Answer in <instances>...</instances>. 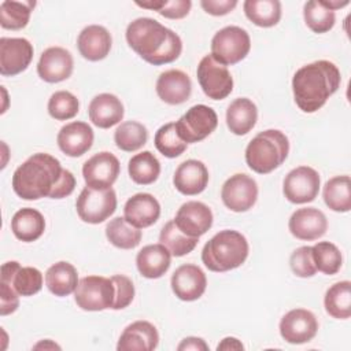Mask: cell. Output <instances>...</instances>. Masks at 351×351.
<instances>
[{
    "label": "cell",
    "instance_id": "1",
    "mask_svg": "<svg viewBox=\"0 0 351 351\" xmlns=\"http://www.w3.org/2000/svg\"><path fill=\"white\" fill-rule=\"evenodd\" d=\"M74 188L73 173L63 169L55 156L45 152L29 156L12 176V189L25 200H38L47 196L63 199L71 195Z\"/></svg>",
    "mask_w": 351,
    "mask_h": 351
},
{
    "label": "cell",
    "instance_id": "2",
    "mask_svg": "<svg viewBox=\"0 0 351 351\" xmlns=\"http://www.w3.org/2000/svg\"><path fill=\"white\" fill-rule=\"evenodd\" d=\"M129 47L147 63L160 66L181 55L182 41L177 33L152 18H137L126 27Z\"/></svg>",
    "mask_w": 351,
    "mask_h": 351
},
{
    "label": "cell",
    "instance_id": "3",
    "mask_svg": "<svg viewBox=\"0 0 351 351\" xmlns=\"http://www.w3.org/2000/svg\"><path fill=\"white\" fill-rule=\"evenodd\" d=\"M340 70L333 62L315 60L296 70L292 92L296 106L303 112H315L339 89Z\"/></svg>",
    "mask_w": 351,
    "mask_h": 351
},
{
    "label": "cell",
    "instance_id": "4",
    "mask_svg": "<svg viewBox=\"0 0 351 351\" xmlns=\"http://www.w3.org/2000/svg\"><path fill=\"white\" fill-rule=\"evenodd\" d=\"M248 241L237 230L225 229L214 234L203 247L204 266L217 273L229 271L241 266L248 256Z\"/></svg>",
    "mask_w": 351,
    "mask_h": 351
},
{
    "label": "cell",
    "instance_id": "5",
    "mask_svg": "<svg viewBox=\"0 0 351 351\" xmlns=\"http://www.w3.org/2000/svg\"><path fill=\"white\" fill-rule=\"evenodd\" d=\"M289 152L288 137L277 129L259 132L245 148V162L258 174H267L280 167Z\"/></svg>",
    "mask_w": 351,
    "mask_h": 351
},
{
    "label": "cell",
    "instance_id": "6",
    "mask_svg": "<svg viewBox=\"0 0 351 351\" xmlns=\"http://www.w3.org/2000/svg\"><path fill=\"white\" fill-rule=\"evenodd\" d=\"M250 49V34L239 26H226L214 34L210 55L217 62L232 66L241 62L248 55Z\"/></svg>",
    "mask_w": 351,
    "mask_h": 351
},
{
    "label": "cell",
    "instance_id": "7",
    "mask_svg": "<svg viewBox=\"0 0 351 351\" xmlns=\"http://www.w3.org/2000/svg\"><path fill=\"white\" fill-rule=\"evenodd\" d=\"M115 288L111 278L103 276H86L78 281L74 291L77 306L85 311H101L111 308Z\"/></svg>",
    "mask_w": 351,
    "mask_h": 351
},
{
    "label": "cell",
    "instance_id": "8",
    "mask_svg": "<svg viewBox=\"0 0 351 351\" xmlns=\"http://www.w3.org/2000/svg\"><path fill=\"white\" fill-rule=\"evenodd\" d=\"M78 217L88 223H101L117 210V195L112 188L95 189L85 186L75 202Z\"/></svg>",
    "mask_w": 351,
    "mask_h": 351
},
{
    "label": "cell",
    "instance_id": "9",
    "mask_svg": "<svg viewBox=\"0 0 351 351\" xmlns=\"http://www.w3.org/2000/svg\"><path fill=\"white\" fill-rule=\"evenodd\" d=\"M197 81L208 99L222 100L233 90V78L228 67L217 62L211 55H206L197 64Z\"/></svg>",
    "mask_w": 351,
    "mask_h": 351
},
{
    "label": "cell",
    "instance_id": "10",
    "mask_svg": "<svg viewBox=\"0 0 351 351\" xmlns=\"http://www.w3.org/2000/svg\"><path fill=\"white\" fill-rule=\"evenodd\" d=\"M218 125L217 112L206 106H192L177 122L176 129L178 136L186 143H199L208 137Z\"/></svg>",
    "mask_w": 351,
    "mask_h": 351
},
{
    "label": "cell",
    "instance_id": "11",
    "mask_svg": "<svg viewBox=\"0 0 351 351\" xmlns=\"http://www.w3.org/2000/svg\"><path fill=\"white\" fill-rule=\"evenodd\" d=\"M319 174L310 166L292 169L284 178L282 192L287 200L295 204L313 202L319 192Z\"/></svg>",
    "mask_w": 351,
    "mask_h": 351
},
{
    "label": "cell",
    "instance_id": "12",
    "mask_svg": "<svg viewBox=\"0 0 351 351\" xmlns=\"http://www.w3.org/2000/svg\"><path fill=\"white\" fill-rule=\"evenodd\" d=\"M221 199L223 204L234 213L248 211L258 199L256 181L244 173L233 174L223 182Z\"/></svg>",
    "mask_w": 351,
    "mask_h": 351
},
{
    "label": "cell",
    "instance_id": "13",
    "mask_svg": "<svg viewBox=\"0 0 351 351\" xmlns=\"http://www.w3.org/2000/svg\"><path fill=\"white\" fill-rule=\"evenodd\" d=\"M121 171L118 158L107 151L99 152L89 158L82 166V176L86 186L95 189L111 188Z\"/></svg>",
    "mask_w": 351,
    "mask_h": 351
},
{
    "label": "cell",
    "instance_id": "14",
    "mask_svg": "<svg viewBox=\"0 0 351 351\" xmlns=\"http://www.w3.org/2000/svg\"><path fill=\"white\" fill-rule=\"evenodd\" d=\"M33 59V45L22 37L0 38V74L16 75L27 69Z\"/></svg>",
    "mask_w": 351,
    "mask_h": 351
},
{
    "label": "cell",
    "instance_id": "15",
    "mask_svg": "<svg viewBox=\"0 0 351 351\" xmlns=\"http://www.w3.org/2000/svg\"><path fill=\"white\" fill-rule=\"evenodd\" d=\"M280 335L291 344H303L314 339L318 332L315 315L306 308H293L280 321Z\"/></svg>",
    "mask_w": 351,
    "mask_h": 351
},
{
    "label": "cell",
    "instance_id": "16",
    "mask_svg": "<svg viewBox=\"0 0 351 351\" xmlns=\"http://www.w3.org/2000/svg\"><path fill=\"white\" fill-rule=\"evenodd\" d=\"M74 69L71 53L62 47L47 48L37 63L38 77L49 84H56L67 80Z\"/></svg>",
    "mask_w": 351,
    "mask_h": 351
},
{
    "label": "cell",
    "instance_id": "17",
    "mask_svg": "<svg viewBox=\"0 0 351 351\" xmlns=\"http://www.w3.org/2000/svg\"><path fill=\"white\" fill-rule=\"evenodd\" d=\"M174 295L184 302L197 300L206 291L207 278L204 271L192 263L176 269L170 280Z\"/></svg>",
    "mask_w": 351,
    "mask_h": 351
},
{
    "label": "cell",
    "instance_id": "18",
    "mask_svg": "<svg viewBox=\"0 0 351 351\" xmlns=\"http://www.w3.org/2000/svg\"><path fill=\"white\" fill-rule=\"evenodd\" d=\"M174 222L182 233L199 239L213 226V213L207 204L191 200L178 208Z\"/></svg>",
    "mask_w": 351,
    "mask_h": 351
},
{
    "label": "cell",
    "instance_id": "19",
    "mask_svg": "<svg viewBox=\"0 0 351 351\" xmlns=\"http://www.w3.org/2000/svg\"><path fill=\"white\" fill-rule=\"evenodd\" d=\"M289 232L299 240H317L326 233L328 219L325 214L315 207L296 210L288 221Z\"/></svg>",
    "mask_w": 351,
    "mask_h": 351
},
{
    "label": "cell",
    "instance_id": "20",
    "mask_svg": "<svg viewBox=\"0 0 351 351\" xmlns=\"http://www.w3.org/2000/svg\"><path fill=\"white\" fill-rule=\"evenodd\" d=\"M1 281L12 285L19 296H33L43 288L41 271L32 266H21L16 261L3 263Z\"/></svg>",
    "mask_w": 351,
    "mask_h": 351
},
{
    "label": "cell",
    "instance_id": "21",
    "mask_svg": "<svg viewBox=\"0 0 351 351\" xmlns=\"http://www.w3.org/2000/svg\"><path fill=\"white\" fill-rule=\"evenodd\" d=\"M93 129L81 121L66 123L58 133V147L63 154L71 158L84 155L92 148L93 144Z\"/></svg>",
    "mask_w": 351,
    "mask_h": 351
},
{
    "label": "cell",
    "instance_id": "22",
    "mask_svg": "<svg viewBox=\"0 0 351 351\" xmlns=\"http://www.w3.org/2000/svg\"><path fill=\"white\" fill-rule=\"evenodd\" d=\"M156 93L167 104L177 106L185 103L192 93V82L186 73L171 69L163 71L156 80Z\"/></svg>",
    "mask_w": 351,
    "mask_h": 351
},
{
    "label": "cell",
    "instance_id": "23",
    "mask_svg": "<svg viewBox=\"0 0 351 351\" xmlns=\"http://www.w3.org/2000/svg\"><path fill=\"white\" fill-rule=\"evenodd\" d=\"M159 333L148 321H134L119 336L118 351H152L158 347Z\"/></svg>",
    "mask_w": 351,
    "mask_h": 351
},
{
    "label": "cell",
    "instance_id": "24",
    "mask_svg": "<svg viewBox=\"0 0 351 351\" xmlns=\"http://www.w3.org/2000/svg\"><path fill=\"white\" fill-rule=\"evenodd\" d=\"M173 184L176 189L182 195H199L206 189L208 184V170L203 162L188 159L176 169Z\"/></svg>",
    "mask_w": 351,
    "mask_h": 351
},
{
    "label": "cell",
    "instance_id": "25",
    "mask_svg": "<svg viewBox=\"0 0 351 351\" xmlns=\"http://www.w3.org/2000/svg\"><path fill=\"white\" fill-rule=\"evenodd\" d=\"M160 215V204L151 193H136L123 207L125 219L138 229L154 225Z\"/></svg>",
    "mask_w": 351,
    "mask_h": 351
},
{
    "label": "cell",
    "instance_id": "26",
    "mask_svg": "<svg viewBox=\"0 0 351 351\" xmlns=\"http://www.w3.org/2000/svg\"><path fill=\"white\" fill-rule=\"evenodd\" d=\"M112 38L110 32L100 25H89L81 30L77 38V48L82 58L99 62L110 53Z\"/></svg>",
    "mask_w": 351,
    "mask_h": 351
},
{
    "label": "cell",
    "instance_id": "27",
    "mask_svg": "<svg viewBox=\"0 0 351 351\" xmlns=\"http://www.w3.org/2000/svg\"><path fill=\"white\" fill-rule=\"evenodd\" d=\"M88 114L95 126L108 129L122 121L125 110L122 101L115 95L100 93L90 100Z\"/></svg>",
    "mask_w": 351,
    "mask_h": 351
},
{
    "label": "cell",
    "instance_id": "28",
    "mask_svg": "<svg viewBox=\"0 0 351 351\" xmlns=\"http://www.w3.org/2000/svg\"><path fill=\"white\" fill-rule=\"evenodd\" d=\"M171 265L170 251L160 243L148 244L143 247L136 256V266L138 273L145 278H159L167 273Z\"/></svg>",
    "mask_w": 351,
    "mask_h": 351
},
{
    "label": "cell",
    "instance_id": "29",
    "mask_svg": "<svg viewBox=\"0 0 351 351\" xmlns=\"http://www.w3.org/2000/svg\"><path fill=\"white\" fill-rule=\"evenodd\" d=\"M258 119L255 103L247 97L233 100L226 110V125L233 134L244 136L252 130Z\"/></svg>",
    "mask_w": 351,
    "mask_h": 351
},
{
    "label": "cell",
    "instance_id": "30",
    "mask_svg": "<svg viewBox=\"0 0 351 351\" xmlns=\"http://www.w3.org/2000/svg\"><path fill=\"white\" fill-rule=\"evenodd\" d=\"M11 230L18 240L32 243L43 236L45 230V219L36 208L25 207L14 214L11 219Z\"/></svg>",
    "mask_w": 351,
    "mask_h": 351
},
{
    "label": "cell",
    "instance_id": "31",
    "mask_svg": "<svg viewBox=\"0 0 351 351\" xmlns=\"http://www.w3.org/2000/svg\"><path fill=\"white\" fill-rule=\"evenodd\" d=\"M77 269L64 261L56 262L45 273V285L51 293L59 298L69 296L78 285Z\"/></svg>",
    "mask_w": 351,
    "mask_h": 351
},
{
    "label": "cell",
    "instance_id": "32",
    "mask_svg": "<svg viewBox=\"0 0 351 351\" xmlns=\"http://www.w3.org/2000/svg\"><path fill=\"white\" fill-rule=\"evenodd\" d=\"M325 204L337 213H347L351 210V180L348 176H336L324 185Z\"/></svg>",
    "mask_w": 351,
    "mask_h": 351
},
{
    "label": "cell",
    "instance_id": "33",
    "mask_svg": "<svg viewBox=\"0 0 351 351\" xmlns=\"http://www.w3.org/2000/svg\"><path fill=\"white\" fill-rule=\"evenodd\" d=\"M243 8L245 16L259 27L276 26L281 19V3L278 0H245Z\"/></svg>",
    "mask_w": 351,
    "mask_h": 351
},
{
    "label": "cell",
    "instance_id": "34",
    "mask_svg": "<svg viewBox=\"0 0 351 351\" xmlns=\"http://www.w3.org/2000/svg\"><path fill=\"white\" fill-rule=\"evenodd\" d=\"M129 177L138 185L155 182L160 174V163L151 151H143L130 158L128 165Z\"/></svg>",
    "mask_w": 351,
    "mask_h": 351
},
{
    "label": "cell",
    "instance_id": "35",
    "mask_svg": "<svg viewBox=\"0 0 351 351\" xmlns=\"http://www.w3.org/2000/svg\"><path fill=\"white\" fill-rule=\"evenodd\" d=\"M324 306L326 313L336 319H347L351 315V282L340 281L328 288Z\"/></svg>",
    "mask_w": 351,
    "mask_h": 351
},
{
    "label": "cell",
    "instance_id": "36",
    "mask_svg": "<svg viewBox=\"0 0 351 351\" xmlns=\"http://www.w3.org/2000/svg\"><path fill=\"white\" fill-rule=\"evenodd\" d=\"M141 230L129 223L125 217H117L111 219L106 226L107 240L117 248L132 250L141 241Z\"/></svg>",
    "mask_w": 351,
    "mask_h": 351
},
{
    "label": "cell",
    "instance_id": "37",
    "mask_svg": "<svg viewBox=\"0 0 351 351\" xmlns=\"http://www.w3.org/2000/svg\"><path fill=\"white\" fill-rule=\"evenodd\" d=\"M36 7V1L5 0L0 4V25L3 29H23L30 19V14Z\"/></svg>",
    "mask_w": 351,
    "mask_h": 351
},
{
    "label": "cell",
    "instance_id": "38",
    "mask_svg": "<svg viewBox=\"0 0 351 351\" xmlns=\"http://www.w3.org/2000/svg\"><path fill=\"white\" fill-rule=\"evenodd\" d=\"M197 237H191L182 233L174 219L166 222L159 233V243L163 244L173 256H184L192 252L197 244Z\"/></svg>",
    "mask_w": 351,
    "mask_h": 351
},
{
    "label": "cell",
    "instance_id": "39",
    "mask_svg": "<svg viewBox=\"0 0 351 351\" xmlns=\"http://www.w3.org/2000/svg\"><path fill=\"white\" fill-rule=\"evenodd\" d=\"M147 128L137 121L122 122L114 133V141L117 147L125 152H133L140 149L147 143Z\"/></svg>",
    "mask_w": 351,
    "mask_h": 351
},
{
    "label": "cell",
    "instance_id": "40",
    "mask_svg": "<svg viewBox=\"0 0 351 351\" xmlns=\"http://www.w3.org/2000/svg\"><path fill=\"white\" fill-rule=\"evenodd\" d=\"M313 259L318 271L332 276L336 274L343 263L340 250L330 241H318L311 247Z\"/></svg>",
    "mask_w": 351,
    "mask_h": 351
},
{
    "label": "cell",
    "instance_id": "41",
    "mask_svg": "<svg viewBox=\"0 0 351 351\" xmlns=\"http://www.w3.org/2000/svg\"><path fill=\"white\" fill-rule=\"evenodd\" d=\"M303 18L308 29L318 34L329 32L336 22L335 11L324 7L319 1L315 0L304 3Z\"/></svg>",
    "mask_w": 351,
    "mask_h": 351
},
{
    "label": "cell",
    "instance_id": "42",
    "mask_svg": "<svg viewBox=\"0 0 351 351\" xmlns=\"http://www.w3.org/2000/svg\"><path fill=\"white\" fill-rule=\"evenodd\" d=\"M156 149L166 158H177L186 149V143L178 136L176 122L160 126L154 137Z\"/></svg>",
    "mask_w": 351,
    "mask_h": 351
},
{
    "label": "cell",
    "instance_id": "43",
    "mask_svg": "<svg viewBox=\"0 0 351 351\" xmlns=\"http://www.w3.org/2000/svg\"><path fill=\"white\" fill-rule=\"evenodd\" d=\"M80 101L69 90H58L48 100V114L56 121H67L78 114Z\"/></svg>",
    "mask_w": 351,
    "mask_h": 351
},
{
    "label": "cell",
    "instance_id": "44",
    "mask_svg": "<svg viewBox=\"0 0 351 351\" xmlns=\"http://www.w3.org/2000/svg\"><path fill=\"white\" fill-rule=\"evenodd\" d=\"M289 266L295 276L307 278L317 273V267L313 259V251L310 245H303L296 248L289 258Z\"/></svg>",
    "mask_w": 351,
    "mask_h": 351
},
{
    "label": "cell",
    "instance_id": "45",
    "mask_svg": "<svg viewBox=\"0 0 351 351\" xmlns=\"http://www.w3.org/2000/svg\"><path fill=\"white\" fill-rule=\"evenodd\" d=\"M114 288H115V298L112 303V310H122L128 307L134 298V285L132 280L123 274H115L110 277Z\"/></svg>",
    "mask_w": 351,
    "mask_h": 351
},
{
    "label": "cell",
    "instance_id": "46",
    "mask_svg": "<svg viewBox=\"0 0 351 351\" xmlns=\"http://www.w3.org/2000/svg\"><path fill=\"white\" fill-rule=\"evenodd\" d=\"M19 306V295L18 292L12 288L5 281L0 282V314L1 315H8L16 311Z\"/></svg>",
    "mask_w": 351,
    "mask_h": 351
},
{
    "label": "cell",
    "instance_id": "47",
    "mask_svg": "<svg viewBox=\"0 0 351 351\" xmlns=\"http://www.w3.org/2000/svg\"><path fill=\"white\" fill-rule=\"evenodd\" d=\"M191 0H166L165 5L159 10V14L169 19H181L185 18L191 11Z\"/></svg>",
    "mask_w": 351,
    "mask_h": 351
},
{
    "label": "cell",
    "instance_id": "48",
    "mask_svg": "<svg viewBox=\"0 0 351 351\" xmlns=\"http://www.w3.org/2000/svg\"><path fill=\"white\" fill-rule=\"evenodd\" d=\"M202 8L214 16H222L229 14L236 5V0H202L200 1Z\"/></svg>",
    "mask_w": 351,
    "mask_h": 351
},
{
    "label": "cell",
    "instance_id": "49",
    "mask_svg": "<svg viewBox=\"0 0 351 351\" xmlns=\"http://www.w3.org/2000/svg\"><path fill=\"white\" fill-rule=\"evenodd\" d=\"M177 350L182 351H188V350H192V351H207L208 350V346L207 343L200 339V337H195V336H189V337H185L177 347Z\"/></svg>",
    "mask_w": 351,
    "mask_h": 351
},
{
    "label": "cell",
    "instance_id": "50",
    "mask_svg": "<svg viewBox=\"0 0 351 351\" xmlns=\"http://www.w3.org/2000/svg\"><path fill=\"white\" fill-rule=\"evenodd\" d=\"M244 346L241 344V341L236 337H225L218 346L217 350H243Z\"/></svg>",
    "mask_w": 351,
    "mask_h": 351
},
{
    "label": "cell",
    "instance_id": "51",
    "mask_svg": "<svg viewBox=\"0 0 351 351\" xmlns=\"http://www.w3.org/2000/svg\"><path fill=\"white\" fill-rule=\"evenodd\" d=\"M324 7L335 11L337 8H341V7H346L348 4V0H344V1H319Z\"/></svg>",
    "mask_w": 351,
    "mask_h": 351
},
{
    "label": "cell",
    "instance_id": "52",
    "mask_svg": "<svg viewBox=\"0 0 351 351\" xmlns=\"http://www.w3.org/2000/svg\"><path fill=\"white\" fill-rule=\"evenodd\" d=\"M34 348H60L58 344H55V343H52L51 340H44V341H41V343H38V344H36L34 346Z\"/></svg>",
    "mask_w": 351,
    "mask_h": 351
}]
</instances>
